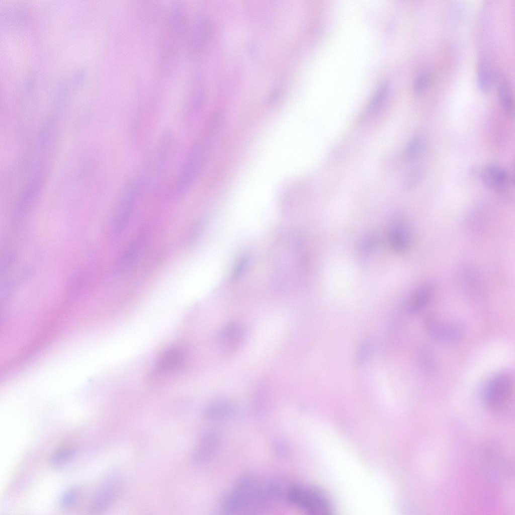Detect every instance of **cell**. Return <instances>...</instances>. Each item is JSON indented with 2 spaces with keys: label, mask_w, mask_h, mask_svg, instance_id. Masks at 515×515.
<instances>
[{
  "label": "cell",
  "mask_w": 515,
  "mask_h": 515,
  "mask_svg": "<svg viewBox=\"0 0 515 515\" xmlns=\"http://www.w3.org/2000/svg\"><path fill=\"white\" fill-rule=\"evenodd\" d=\"M277 499H279V488L276 479L245 476L222 496L220 508L228 514L254 513L266 509Z\"/></svg>",
  "instance_id": "cell-1"
},
{
  "label": "cell",
  "mask_w": 515,
  "mask_h": 515,
  "mask_svg": "<svg viewBox=\"0 0 515 515\" xmlns=\"http://www.w3.org/2000/svg\"><path fill=\"white\" fill-rule=\"evenodd\" d=\"M514 384V375L510 370H501L491 376L481 390V398L485 407L496 413L506 410L513 400Z\"/></svg>",
  "instance_id": "cell-2"
},
{
  "label": "cell",
  "mask_w": 515,
  "mask_h": 515,
  "mask_svg": "<svg viewBox=\"0 0 515 515\" xmlns=\"http://www.w3.org/2000/svg\"><path fill=\"white\" fill-rule=\"evenodd\" d=\"M284 500L309 514L327 515L332 511L331 501L327 495L312 485L289 483Z\"/></svg>",
  "instance_id": "cell-3"
},
{
  "label": "cell",
  "mask_w": 515,
  "mask_h": 515,
  "mask_svg": "<svg viewBox=\"0 0 515 515\" xmlns=\"http://www.w3.org/2000/svg\"><path fill=\"white\" fill-rule=\"evenodd\" d=\"M206 147L205 141L201 139L192 146L176 182L175 192L177 195L186 192L200 175L206 158Z\"/></svg>",
  "instance_id": "cell-4"
},
{
  "label": "cell",
  "mask_w": 515,
  "mask_h": 515,
  "mask_svg": "<svg viewBox=\"0 0 515 515\" xmlns=\"http://www.w3.org/2000/svg\"><path fill=\"white\" fill-rule=\"evenodd\" d=\"M139 186L138 179L135 177L125 184L113 221V233L116 237L123 231L128 224L138 197Z\"/></svg>",
  "instance_id": "cell-5"
},
{
  "label": "cell",
  "mask_w": 515,
  "mask_h": 515,
  "mask_svg": "<svg viewBox=\"0 0 515 515\" xmlns=\"http://www.w3.org/2000/svg\"><path fill=\"white\" fill-rule=\"evenodd\" d=\"M423 326L433 339L444 344L457 342L465 332L464 327L459 322L444 321L432 316L425 318Z\"/></svg>",
  "instance_id": "cell-6"
},
{
  "label": "cell",
  "mask_w": 515,
  "mask_h": 515,
  "mask_svg": "<svg viewBox=\"0 0 515 515\" xmlns=\"http://www.w3.org/2000/svg\"><path fill=\"white\" fill-rule=\"evenodd\" d=\"M121 486L120 475L117 472L110 474L92 500L90 511L93 513H99L107 510L115 502Z\"/></svg>",
  "instance_id": "cell-7"
},
{
  "label": "cell",
  "mask_w": 515,
  "mask_h": 515,
  "mask_svg": "<svg viewBox=\"0 0 515 515\" xmlns=\"http://www.w3.org/2000/svg\"><path fill=\"white\" fill-rule=\"evenodd\" d=\"M480 177L486 186L498 192L506 191L509 184L507 171L502 167L495 164L485 165L481 170Z\"/></svg>",
  "instance_id": "cell-8"
},
{
  "label": "cell",
  "mask_w": 515,
  "mask_h": 515,
  "mask_svg": "<svg viewBox=\"0 0 515 515\" xmlns=\"http://www.w3.org/2000/svg\"><path fill=\"white\" fill-rule=\"evenodd\" d=\"M184 355L181 350L171 348L164 352L156 362L150 377L169 374L178 370L183 364Z\"/></svg>",
  "instance_id": "cell-9"
},
{
  "label": "cell",
  "mask_w": 515,
  "mask_h": 515,
  "mask_svg": "<svg viewBox=\"0 0 515 515\" xmlns=\"http://www.w3.org/2000/svg\"><path fill=\"white\" fill-rule=\"evenodd\" d=\"M236 412V406L232 401L226 398H218L207 404L204 414L207 420L215 423L232 418Z\"/></svg>",
  "instance_id": "cell-10"
},
{
  "label": "cell",
  "mask_w": 515,
  "mask_h": 515,
  "mask_svg": "<svg viewBox=\"0 0 515 515\" xmlns=\"http://www.w3.org/2000/svg\"><path fill=\"white\" fill-rule=\"evenodd\" d=\"M243 337V330L241 325L231 322L224 326L219 334V343L223 352L232 353L239 348Z\"/></svg>",
  "instance_id": "cell-11"
},
{
  "label": "cell",
  "mask_w": 515,
  "mask_h": 515,
  "mask_svg": "<svg viewBox=\"0 0 515 515\" xmlns=\"http://www.w3.org/2000/svg\"><path fill=\"white\" fill-rule=\"evenodd\" d=\"M219 442V435L215 432L205 433L201 438L195 449L192 461L196 464L207 461L214 453Z\"/></svg>",
  "instance_id": "cell-12"
},
{
  "label": "cell",
  "mask_w": 515,
  "mask_h": 515,
  "mask_svg": "<svg viewBox=\"0 0 515 515\" xmlns=\"http://www.w3.org/2000/svg\"><path fill=\"white\" fill-rule=\"evenodd\" d=\"M210 27L208 21L204 18L198 19L193 24L191 31L189 48L191 53H200L209 38Z\"/></svg>",
  "instance_id": "cell-13"
},
{
  "label": "cell",
  "mask_w": 515,
  "mask_h": 515,
  "mask_svg": "<svg viewBox=\"0 0 515 515\" xmlns=\"http://www.w3.org/2000/svg\"><path fill=\"white\" fill-rule=\"evenodd\" d=\"M433 293L432 287L427 284L417 288L408 297L405 307L410 313H417L423 310L428 303Z\"/></svg>",
  "instance_id": "cell-14"
},
{
  "label": "cell",
  "mask_w": 515,
  "mask_h": 515,
  "mask_svg": "<svg viewBox=\"0 0 515 515\" xmlns=\"http://www.w3.org/2000/svg\"><path fill=\"white\" fill-rule=\"evenodd\" d=\"M140 240L136 239L133 241L120 255L113 267L115 273L123 272L133 264L139 253Z\"/></svg>",
  "instance_id": "cell-15"
},
{
  "label": "cell",
  "mask_w": 515,
  "mask_h": 515,
  "mask_svg": "<svg viewBox=\"0 0 515 515\" xmlns=\"http://www.w3.org/2000/svg\"><path fill=\"white\" fill-rule=\"evenodd\" d=\"M497 94L501 106L510 116L514 114V103L510 83L506 78H503L497 84Z\"/></svg>",
  "instance_id": "cell-16"
},
{
  "label": "cell",
  "mask_w": 515,
  "mask_h": 515,
  "mask_svg": "<svg viewBox=\"0 0 515 515\" xmlns=\"http://www.w3.org/2000/svg\"><path fill=\"white\" fill-rule=\"evenodd\" d=\"M477 84L483 93H488L492 86L493 74L491 67L484 57L479 59L477 68Z\"/></svg>",
  "instance_id": "cell-17"
},
{
  "label": "cell",
  "mask_w": 515,
  "mask_h": 515,
  "mask_svg": "<svg viewBox=\"0 0 515 515\" xmlns=\"http://www.w3.org/2000/svg\"><path fill=\"white\" fill-rule=\"evenodd\" d=\"M409 242V233L405 226L399 225L392 229L390 235V242L394 250L399 252L404 251L408 247Z\"/></svg>",
  "instance_id": "cell-18"
},
{
  "label": "cell",
  "mask_w": 515,
  "mask_h": 515,
  "mask_svg": "<svg viewBox=\"0 0 515 515\" xmlns=\"http://www.w3.org/2000/svg\"><path fill=\"white\" fill-rule=\"evenodd\" d=\"M425 147V142L422 137L415 136L407 143L404 152L405 158L408 162H412L422 154Z\"/></svg>",
  "instance_id": "cell-19"
},
{
  "label": "cell",
  "mask_w": 515,
  "mask_h": 515,
  "mask_svg": "<svg viewBox=\"0 0 515 515\" xmlns=\"http://www.w3.org/2000/svg\"><path fill=\"white\" fill-rule=\"evenodd\" d=\"M387 92L388 87L386 84H382L377 89L366 108V115H373L380 109L386 99Z\"/></svg>",
  "instance_id": "cell-20"
},
{
  "label": "cell",
  "mask_w": 515,
  "mask_h": 515,
  "mask_svg": "<svg viewBox=\"0 0 515 515\" xmlns=\"http://www.w3.org/2000/svg\"><path fill=\"white\" fill-rule=\"evenodd\" d=\"M75 453V449L71 448L60 449L51 455L50 462L53 465H62L70 460L74 455Z\"/></svg>",
  "instance_id": "cell-21"
},
{
  "label": "cell",
  "mask_w": 515,
  "mask_h": 515,
  "mask_svg": "<svg viewBox=\"0 0 515 515\" xmlns=\"http://www.w3.org/2000/svg\"><path fill=\"white\" fill-rule=\"evenodd\" d=\"M79 495V491L77 488L68 489L61 496L59 501L60 505L64 508L73 506L78 501Z\"/></svg>",
  "instance_id": "cell-22"
},
{
  "label": "cell",
  "mask_w": 515,
  "mask_h": 515,
  "mask_svg": "<svg viewBox=\"0 0 515 515\" xmlns=\"http://www.w3.org/2000/svg\"><path fill=\"white\" fill-rule=\"evenodd\" d=\"M432 80V75L430 73H424L418 75L414 80L413 90L416 94L424 92L431 84Z\"/></svg>",
  "instance_id": "cell-23"
},
{
  "label": "cell",
  "mask_w": 515,
  "mask_h": 515,
  "mask_svg": "<svg viewBox=\"0 0 515 515\" xmlns=\"http://www.w3.org/2000/svg\"><path fill=\"white\" fill-rule=\"evenodd\" d=\"M420 364L422 369L426 372H431L434 367L433 356L430 351H422L420 355Z\"/></svg>",
  "instance_id": "cell-24"
},
{
  "label": "cell",
  "mask_w": 515,
  "mask_h": 515,
  "mask_svg": "<svg viewBox=\"0 0 515 515\" xmlns=\"http://www.w3.org/2000/svg\"><path fill=\"white\" fill-rule=\"evenodd\" d=\"M422 175V170L420 169H414L411 171L407 175L405 182L404 186L407 189L414 187L418 184Z\"/></svg>",
  "instance_id": "cell-25"
}]
</instances>
